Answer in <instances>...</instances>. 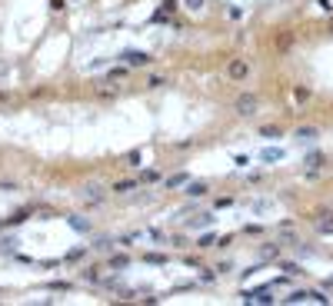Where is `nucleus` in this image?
<instances>
[{"label": "nucleus", "mask_w": 333, "mask_h": 306, "mask_svg": "<svg viewBox=\"0 0 333 306\" xmlns=\"http://www.w3.org/2000/svg\"><path fill=\"white\" fill-rule=\"evenodd\" d=\"M200 3H203V0H187V7H193V10H200Z\"/></svg>", "instance_id": "nucleus-3"}, {"label": "nucleus", "mask_w": 333, "mask_h": 306, "mask_svg": "<svg viewBox=\"0 0 333 306\" xmlns=\"http://www.w3.org/2000/svg\"><path fill=\"white\" fill-rule=\"evenodd\" d=\"M237 107H240V113H250V110H256V100L253 97H240L237 100Z\"/></svg>", "instance_id": "nucleus-2"}, {"label": "nucleus", "mask_w": 333, "mask_h": 306, "mask_svg": "<svg viewBox=\"0 0 333 306\" xmlns=\"http://www.w3.org/2000/svg\"><path fill=\"white\" fill-rule=\"evenodd\" d=\"M227 74H230L233 80H244V76H247V64H244V60H233V64L227 67Z\"/></svg>", "instance_id": "nucleus-1"}]
</instances>
